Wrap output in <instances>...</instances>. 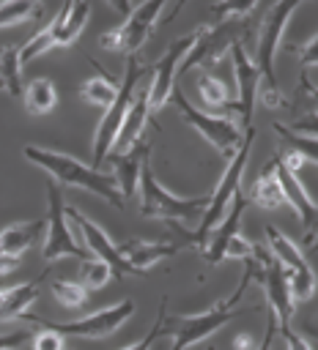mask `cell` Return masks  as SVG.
Listing matches in <instances>:
<instances>
[{
  "label": "cell",
  "mask_w": 318,
  "mask_h": 350,
  "mask_svg": "<svg viewBox=\"0 0 318 350\" xmlns=\"http://www.w3.org/2000/svg\"><path fill=\"white\" fill-rule=\"evenodd\" d=\"M255 271H258V262H255V254H252V260H247V265H244V276H241L238 287L230 295H225L222 301H217L214 306H208L197 314H173V317H167V331L173 334V347L170 350H192L197 342H203L206 336L219 331L225 323H230L236 314H241L244 309H238V301L244 298L247 284L252 282Z\"/></svg>",
  "instance_id": "1"
},
{
  "label": "cell",
  "mask_w": 318,
  "mask_h": 350,
  "mask_svg": "<svg viewBox=\"0 0 318 350\" xmlns=\"http://www.w3.org/2000/svg\"><path fill=\"white\" fill-rule=\"evenodd\" d=\"M22 156L41 167L55 183L60 186H77V189H85L96 197H104L112 208H123V197L115 186V180L99 170H93L90 164H82L80 159L69 156V153H58V150H49V148H38V145H25L22 148Z\"/></svg>",
  "instance_id": "2"
},
{
  "label": "cell",
  "mask_w": 318,
  "mask_h": 350,
  "mask_svg": "<svg viewBox=\"0 0 318 350\" xmlns=\"http://www.w3.org/2000/svg\"><path fill=\"white\" fill-rule=\"evenodd\" d=\"M299 3H274L260 25V33H258V41H255V52H258V98L263 101V107L269 109H277L285 104L282 93H280V79L274 74V57L280 52V38H282V30L288 25V19L296 14Z\"/></svg>",
  "instance_id": "3"
},
{
  "label": "cell",
  "mask_w": 318,
  "mask_h": 350,
  "mask_svg": "<svg viewBox=\"0 0 318 350\" xmlns=\"http://www.w3.org/2000/svg\"><path fill=\"white\" fill-rule=\"evenodd\" d=\"M140 213L148 216V219H167V221H192V224H200L208 202H211V194H203V197H178L173 191H167L154 170H151V161L143 164V172H140Z\"/></svg>",
  "instance_id": "4"
},
{
  "label": "cell",
  "mask_w": 318,
  "mask_h": 350,
  "mask_svg": "<svg viewBox=\"0 0 318 350\" xmlns=\"http://www.w3.org/2000/svg\"><path fill=\"white\" fill-rule=\"evenodd\" d=\"M252 142H255V129L249 126V129L244 131L241 148L233 153V159L228 161V167H225L222 178H219V183H217V189L211 191V202H208V208H206V213H203L200 224H197V227H195V232H192V241H195L197 246H203V241L208 238V232H211V230L225 219V213L230 211V205H233V202H236V197L241 194V175H244V167H247V159H249Z\"/></svg>",
  "instance_id": "5"
},
{
  "label": "cell",
  "mask_w": 318,
  "mask_h": 350,
  "mask_svg": "<svg viewBox=\"0 0 318 350\" xmlns=\"http://www.w3.org/2000/svg\"><path fill=\"white\" fill-rule=\"evenodd\" d=\"M143 77V57L140 52L137 55H129L126 57V66H123V77H121V85H118V93H115V101L104 109V118L99 120L96 126V137H93V170H99V164L112 153V145L118 139V131L123 126V118L134 101V88H137V79Z\"/></svg>",
  "instance_id": "6"
},
{
  "label": "cell",
  "mask_w": 318,
  "mask_h": 350,
  "mask_svg": "<svg viewBox=\"0 0 318 350\" xmlns=\"http://www.w3.org/2000/svg\"><path fill=\"white\" fill-rule=\"evenodd\" d=\"M170 101L175 104L178 115H181L197 134H203V139H206L208 145H214L228 161L233 159V153L241 148V139H244V131H241V126H238L233 118H228V115H208V112H200L197 107H192V104L186 101V96H184L178 88H173Z\"/></svg>",
  "instance_id": "7"
},
{
  "label": "cell",
  "mask_w": 318,
  "mask_h": 350,
  "mask_svg": "<svg viewBox=\"0 0 318 350\" xmlns=\"http://www.w3.org/2000/svg\"><path fill=\"white\" fill-rule=\"evenodd\" d=\"M134 314V301L132 298H123L112 306H101L80 320H69V323H49L44 317H36V314H25L30 323L47 328V331H55L60 336H90V339H99V336H107L112 331H118L129 317Z\"/></svg>",
  "instance_id": "8"
},
{
  "label": "cell",
  "mask_w": 318,
  "mask_h": 350,
  "mask_svg": "<svg viewBox=\"0 0 318 350\" xmlns=\"http://www.w3.org/2000/svg\"><path fill=\"white\" fill-rule=\"evenodd\" d=\"M241 33H244L241 19H228V22H219V25H200L197 27V41L186 52V57L181 60L178 71H186V68H214L225 57V52H230V46L236 41H244Z\"/></svg>",
  "instance_id": "9"
},
{
  "label": "cell",
  "mask_w": 318,
  "mask_h": 350,
  "mask_svg": "<svg viewBox=\"0 0 318 350\" xmlns=\"http://www.w3.org/2000/svg\"><path fill=\"white\" fill-rule=\"evenodd\" d=\"M266 243L271 249V257L280 262V268H282V273L288 279L291 298L293 301H310L313 293H315V273L307 265V260L299 252V246L271 224L266 227Z\"/></svg>",
  "instance_id": "10"
},
{
  "label": "cell",
  "mask_w": 318,
  "mask_h": 350,
  "mask_svg": "<svg viewBox=\"0 0 318 350\" xmlns=\"http://www.w3.org/2000/svg\"><path fill=\"white\" fill-rule=\"evenodd\" d=\"M47 197H49V213H47V235H44V260H60V257H85V246L77 243L71 227H69V216H66V205H63V194L58 189V183L49 178L47 183Z\"/></svg>",
  "instance_id": "11"
},
{
  "label": "cell",
  "mask_w": 318,
  "mask_h": 350,
  "mask_svg": "<svg viewBox=\"0 0 318 350\" xmlns=\"http://www.w3.org/2000/svg\"><path fill=\"white\" fill-rule=\"evenodd\" d=\"M195 41H197V30H192V33L181 36L178 41H173L170 49L156 60L154 77H151V85H148V109H151V112L162 109V107L170 101L173 88H175L173 82H175V77H178V66H181V60L186 57V52L195 46Z\"/></svg>",
  "instance_id": "12"
},
{
  "label": "cell",
  "mask_w": 318,
  "mask_h": 350,
  "mask_svg": "<svg viewBox=\"0 0 318 350\" xmlns=\"http://www.w3.org/2000/svg\"><path fill=\"white\" fill-rule=\"evenodd\" d=\"M266 167L274 175V180H277V186H280V191L285 197V205H291L296 211V216L302 219V224H304V243H310L315 238V232H318V202L307 194V189L302 186V180L282 164L280 156L271 159Z\"/></svg>",
  "instance_id": "13"
},
{
  "label": "cell",
  "mask_w": 318,
  "mask_h": 350,
  "mask_svg": "<svg viewBox=\"0 0 318 350\" xmlns=\"http://www.w3.org/2000/svg\"><path fill=\"white\" fill-rule=\"evenodd\" d=\"M66 216H69V221H74V227H77L80 235H82V243L96 254V260H101V262L110 265L112 276H140V271L132 268V265L121 257V252H118V246L110 241V235H107L99 224H93L82 211L66 205Z\"/></svg>",
  "instance_id": "14"
},
{
  "label": "cell",
  "mask_w": 318,
  "mask_h": 350,
  "mask_svg": "<svg viewBox=\"0 0 318 350\" xmlns=\"http://www.w3.org/2000/svg\"><path fill=\"white\" fill-rule=\"evenodd\" d=\"M230 57H233V77H236V90H238V112H241V123H244V131H247L252 126L260 74H258V66L249 57L244 41H236L230 46Z\"/></svg>",
  "instance_id": "15"
},
{
  "label": "cell",
  "mask_w": 318,
  "mask_h": 350,
  "mask_svg": "<svg viewBox=\"0 0 318 350\" xmlns=\"http://www.w3.org/2000/svg\"><path fill=\"white\" fill-rule=\"evenodd\" d=\"M164 11L162 0H151V3H140L137 8H132V14L126 16L123 25H118V36H121V52L137 55L143 49V44L151 38L154 25L159 19V14Z\"/></svg>",
  "instance_id": "16"
},
{
  "label": "cell",
  "mask_w": 318,
  "mask_h": 350,
  "mask_svg": "<svg viewBox=\"0 0 318 350\" xmlns=\"http://www.w3.org/2000/svg\"><path fill=\"white\" fill-rule=\"evenodd\" d=\"M260 257V271H263V287H266V301H269V312L277 317V325H291L293 317V298L288 290V279L280 268V262L274 257H266L263 252H258Z\"/></svg>",
  "instance_id": "17"
},
{
  "label": "cell",
  "mask_w": 318,
  "mask_h": 350,
  "mask_svg": "<svg viewBox=\"0 0 318 350\" xmlns=\"http://www.w3.org/2000/svg\"><path fill=\"white\" fill-rule=\"evenodd\" d=\"M247 197L244 194H238L236 197V202L230 205V211L225 213V219L208 232V238L203 241V257L208 260V262H222V254H225V246L230 243V238L233 235H238V224H241V216H244V211H247Z\"/></svg>",
  "instance_id": "18"
},
{
  "label": "cell",
  "mask_w": 318,
  "mask_h": 350,
  "mask_svg": "<svg viewBox=\"0 0 318 350\" xmlns=\"http://www.w3.org/2000/svg\"><path fill=\"white\" fill-rule=\"evenodd\" d=\"M88 16H90V3H66L47 25L52 36V46H71L82 36Z\"/></svg>",
  "instance_id": "19"
},
{
  "label": "cell",
  "mask_w": 318,
  "mask_h": 350,
  "mask_svg": "<svg viewBox=\"0 0 318 350\" xmlns=\"http://www.w3.org/2000/svg\"><path fill=\"white\" fill-rule=\"evenodd\" d=\"M148 153H151V142H137L134 148H129L126 153L118 156L112 180H115L121 197H132V194H137L140 172H143V164L148 161Z\"/></svg>",
  "instance_id": "20"
},
{
  "label": "cell",
  "mask_w": 318,
  "mask_h": 350,
  "mask_svg": "<svg viewBox=\"0 0 318 350\" xmlns=\"http://www.w3.org/2000/svg\"><path fill=\"white\" fill-rule=\"evenodd\" d=\"M118 252H121V257L132 268L145 273L151 265L173 257L178 252V243H167V241H129V243H121Z\"/></svg>",
  "instance_id": "21"
},
{
  "label": "cell",
  "mask_w": 318,
  "mask_h": 350,
  "mask_svg": "<svg viewBox=\"0 0 318 350\" xmlns=\"http://www.w3.org/2000/svg\"><path fill=\"white\" fill-rule=\"evenodd\" d=\"M47 232V219H30V221H16L0 230V254H14L22 257L41 235Z\"/></svg>",
  "instance_id": "22"
},
{
  "label": "cell",
  "mask_w": 318,
  "mask_h": 350,
  "mask_svg": "<svg viewBox=\"0 0 318 350\" xmlns=\"http://www.w3.org/2000/svg\"><path fill=\"white\" fill-rule=\"evenodd\" d=\"M148 118H151V109H148V90H143V93L134 96V101H132V107H129V112H126V118H123V126H121V131H118V139H115V145H112V150H118V156L126 153L129 148H134V145L140 142V134H143Z\"/></svg>",
  "instance_id": "23"
},
{
  "label": "cell",
  "mask_w": 318,
  "mask_h": 350,
  "mask_svg": "<svg viewBox=\"0 0 318 350\" xmlns=\"http://www.w3.org/2000/svg\"><path fill=\"white\" fill-rule=\"evenodd\" d=\"M38 282H41V276L22 282V284L0 287V323H11V320L27 314V306L38 298Z\"/></svg>",
  "instance_id": "24"
},
{
  "label": "cell",
  "mask_w": 318,
  "mask_h": 350,
  "mask_svg": "<svg viewBox=\"0 0 318 350\" xmlns=\"http://www.w3.org/2000/svg\"><path fill=\"white\" fill-rule=\"evenodd\" d=\"M22 98H25V107L36 115H47L55 104H58V90H55V82L47 79V77H38V79H30L27 88L22 90Z\"/></svg>",
  "instance_id": "25"
},
{
  "label": "cell",
  "mask_w": 318,
  "mask_h": 350,
  "mask_svg": "<svg viewBox=\"0 0 318 350\" xmlns=\"http://www.w3.org/2000/svg\"><path fill=\"white\" fill-rule=\"evenodd\" d=\"M0 88L8 96H22V63H19V46H3L0 49Z\"/></svg>",
  "instance_id": "26"
},
{
  "label": "cell",
  "mask_w": 318,
  "mask_h": 350,
  "mask_svg": "<svg viewBox=\"0 0 318 350\" xmlns=\"http://www.w3.org/2000/svg\"><path fill=\"white\" fill-rule=\"evenodd\" d=\"M197 93H200V98L206 101V107L214 109V112L233 107V104H230V90H228V85H225L219 77L208 74V71H203V74L197 77Z\"/></svg>",
  "instance_id": "27"
},
{
  "label": "cell",
  "mask_w": 318,
  "mask_h": 350,
  "mask_svg": "<svg viewBox=\"0 0 318 350\" xmlns=\"http://www.w3.org/2000/svg\"><path fill=\"white\" fill-rule=\"evenodd\" d=\"M247 200H252V202H258L260 208H269V211H274V208L285 205V197H282V191H280V186H277L274 175L269 172V167L258 175V180L252 183V189H249Z\"/></svg>",
  "instance_id": "28"
},
{
  "label": "cell",
  "mask_w": 318,
  "mask_h": 350,
  "mask_svg": "<svg viewBox=\"0 0 318 350\" xmlns=\"http://www.w3.org/2000/svg\"><path fill=\"white\" fill-rule=\"evenodd\" d=\"M274 131L285 139V145L296 153V156H302L304 161H313V164H318V137H307V134H296V131H291L288 126H282V123H274Z\"/></svg>",
  "instance_id": "29"
},
{
  "label": "cell",
  "mask_w": 318,
  "mask_h": 350,
  "mask_svg": "<svg viewBox=\"0 0 318 350\" xmlns=\"http://www.w3.org/2000/svg\"><path fill=\"white\" fill-rule=\"evenodd\" d=\"M115 93H118V85H115L110 77H101V74L90 77V79L82 85V98L90 101V104H99V107H104V109L115 101Z\"/></svg>",
  "instance_id": "30"
},
{
  "label": "cell",
  "mask_w": 318,
  "mask_h": 350,
  "mask_svg": "<svg viewBox=\"0 0 318 350\" xmlns=\"http://www.w3.org/2000/svg\"><path fill=\"white\" fill-rule=\"evenodd\" d=\"M41 8L30 0H3L0 3V27H11V25H19L25 19H33L38 16Z\"/></svg>",
  "instance_id": "31"
},
{
  "label": "cell",
  "mask_w": 318,
  "mask_h": 350,
  "mask_svg": "<svg viewBox=\"0 0 318 350\" xmlns=\"http://www.w3.org/2000/svg\"><path fill=\"white\" fill-rule=\"evenodd\" d=\"M52 295L55 301H60V306L66 309H77L88 301V290L80 282H69V279H58L52 282Z\"/></svg>",
  "instance_id": "32"
},
{
  "label": "cell",
  "mask_w": 318,
  "mask_h": 350,
  "mask_svg": "<svg viewBox=\"0 0 318 350\" xmlns=\"http://www.w3.org/2000/svg\"><path fill=\"white\" fill-rule=\"evenodd\" d=\"M110 279H112L110 265L101 262V260H96V257H93V260H85L82 268H80V284H82L85 290H99V287H104Z\"/></svg>",
  "instance_id": "33"
},
{
  "label": "cell",
  "mask_w": 318,
  "mask_h": 350,
  "mask_svg": "<svg viewBox=\"0 0 318 350\" xmlns=\"http://www.w3.org/2000/svg\"><path fill=\"white\" fill-rule=\"evenodd\" d=\"M162 334H167V301H164V298H162V304H159L156 323L151 325V331H148L145 336H140L137 342H132V345L121 347V350H151V347H154V342H156Z\"/></svg>",
  "instance_id": "34"
},
{
  "label": "cell",
  "mask_w": 318,
  "mask_h": 350,
  "mask_svg": "<svg viewBox=\"0 0 318 350\" xmlns=\"http://www.w3.org/2000/svg\"><path fill=\"white\" fill-rule=\"evenodd\" d=\"M47 49H52V36H49V30H47V27H41L38 33H33V36L19 46V63L25 66V63L36 60L38 55H44Z\"/></svg>",
  "instance_id": "35"
},
{
  "label": "cell",
  "mask_w": 318,
  "mask_h": 350,
  "mask_svg": "<svg viewBox=\"0 0 318 350\" xmlns=\"http://www.w3.org/2000/svg\"><path fill=\"white\" fill-rule=\"evenodd\" d=\"M255 11V3L252 0H225V3H214L211 5V14L219 19V22H228V19H247L249 14Z\"/></svg>",
  "instance_id": "36"
},
{
  "label": "cell",
  "mask_w": 318,
  "mask_h": 350,
  "mask_svg": "<svg viewBox=\"0 0 318 350\" xmlns=\"http://www.w3.org/2000/svg\"><path fill=\"white\" fill-rule=\"evenodd\" d=\"M252 254H255V246L238 232V235H233L230 243L225 246L222 260H241V262H247V260H252Z\"/></svg>",
  "instance_id": "37"
},
{
  "label": "cell",
  "mask_w": 318,
  "mask_h": 350,
  "mask_svg": "<svg viewBox=\"0 0 318 350\" xmlns=\"http://www.w3.org/2000/svg\"><path fill=\"white\" fill-rule=\"evenodd\" d=\"M277 328H280V336L285 339V347L288 350H313V345L302 334H296L291 325H277Z\"/></svg>",
  "instance_id": "38"
},
{
  "label": "cell",
  "mask_w": 318,
  "mask_h": 350,
  "mask_svg": "<svg viewBox=\"0 0 318 350\" xmlns=\"http://www.w3.org/2000/svg\"><path fill=\"white\" fill-rule=\"evenodd\" d=\"M291 131L307 134V137H318V112H307V115L296 118L293 126H291Z\"/></svg>",
  "instance_id": "39"
},
{
  "label": "cell",
  "mask_w": 318,
  "mask_h": 350,
  "mask_svg": "<svg viewBox=\"0 0 318 350\" xmlns=\"http://www.w3.org/2000/svg\"><path fill=\"white\" fill-rule=\"evenodd\" d=\"M33 350H63V336L55 331H41L33 339Z\"/></svg>",
  "instance_id": "40"
},
{
  "label": "cell",
  "mask_w": 318,
  "mask_h": 350,
  "mask_svg": "<svg viewBox=\"0 0 318 350\" xmlns=\"http://www.w3.org/2000/svg\"><path fill=\"white\" fill-rule=\"evenodd\" d=\"M299 60H302L304 68H315V66H318V36H313L307 44H302Z\"/></svg>",
  "instance_id": "41"
},
{
  "label": "cell",
  "mask_w": 318,
  "mask_h": 350,
  "mask_svg": "<svg viewBox=\"0 0 318 350\" xmlns=\"http://www.w3.org/2000/svg\"><path fill=\"white\" fill-rule=\"evenodd\" d=\"M30 339V331H11V334H0V350H16L22 342Z\"/></svg>",
  "instance_id": "42"
},
{
  "label": "cell",
  "mask_w": 318,
  "mask_h": 350,
  "mask_svg": "<svg viewBox=\"0 0 318 350\" xmlns=\"http://www.w3.org/2000/svg\"><path fill=\"white\" fill-rule=\"evenodd\" d=\"M99 46H101V49H121V36H118V27L104 30V33L99 36Z\"/></svg>",
  "instance_id": "43"
},
{
  "label": "cell",
  "mask_w": 318,
  "mask_h": 350,
  "mask_svg": "<svg viewBox=\"0 0 318 350\" xmlns=\"http://www.w3.org/2000/svg\"><path fill=\"white\" fill-rule=\"evenodd\" d=\"M274 334H277V317L269 312V325H266V334L260 339V345L255 350H271V342H274Z\"/></svg>",
  "instance_id": "44"
},
{
  "label": "cell",
  "mask_w": 318,
  "mask_h": 350,
  "mask_svg": "<svg viewBox=\"0 0 318 350\" xmlns=\"http://www.w3.org/2000/svg\"><path fill=\"white\" fill-rule=\"evenodd\" d=\"M255 347H258V342H255V336L247 334V331L233 339V350H255Z\"/></svg>",
  "instance_id": "45"
},
{
  "label": "cell",
  "mask_w": 318,
  "mask_h": 350,
  "mask_svg": "<svg viewBox=\"0 0 318 350\" xmlns=\"http://www.w3.org/2000/svg\"><path fill=\"white\" fill-rule=\"evenodd\" d=\"M16 268H19V257H14V254H0V276L11 273V271H16Z\"/></svg>",
  "instance_id": "46"
},
{
  "label": "cell",
  "mask_w": 318,
  "mask_h": 350,
  "mask_svg": "<svg viewBox=\"0 0 318 350\" xmlns=\"http://www.w3.org/2000/svg\"><path fill=\"white\" fill-rule=\"evenodd\" d=\"M302 82H304V88H307V90H310V93H313V98H315V101H318V88H313V85H307V79H304V77H302Z\"/></svg>",
  "instance_id": "47"
},
{
  "label": "cell",
  "mask_w": 318,
  "mask_h": 350,
  "mask_svg": "<svg viewBox=\"0 0 318 350\" xmlns=\"http://www.w3.org/2000/svg\"><path fill=\"white\" fill-rule=\"evenodd\" d=\"M307 334H310L313 339H318V325H307Z\"/></svg>",
  "instance_id": "48"
},
{
  "label": "cell",
  "mask_w": 318,
  "mask_h": 350,
  "mask_svg": "<svg viewBox=\"0 0 318 350\" xmlns=\"http://www.w3.org/2000/svg\"><path fill=\"white\" fill-rule=\"evenodd\" d=\"M307 249H310V252H318V235L310 241V246H307Z\"/></svg>",
  "instance_id": "49"
}]
</instances>
